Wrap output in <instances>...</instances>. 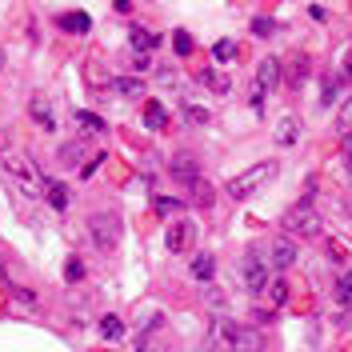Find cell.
Listing matches in <instances>:
<instances>
[{
  "label": "cell",
  "instance_id": "6da1fadb",
  "mask_svg": "<svg viewBox=\"0 0 352 352\" xmlns=\"http://www.w3.org/2000/svg\"><path fill=\"white\" fill-rule=\"evenodd\" d=\"M276 176H280V164H276V160H261V164H252V168H244L241 176L228 180V197L232 200H252L261 188H268Z\"/></svg>",
  "mask_w": 352,
  "mask_h": 352
},
{
  "label": "cell",
  "instance_id": "7a4b0ae2",
  "mask_svg": "<svg viewBox=\"0 0 352 352\" xmlns=\"http://www.w3.org/2000/svg\"><path fill=\"white\" fill-rule=\"evenodd\" d=\"M0 164H4V173L12 176V184L21 188L24 197H44V180L24 153H12V148H8V153L0 156Z\"/></svg>",
  "mask_w": 352,
  "mask_h": 352
},
{
  "label": "cell",
  "instance_id": "3957f363",
  "mask_svg": "<svg viewBox=\"0 0 352 352\" xmlns=\"http://www.w3.org/2000/svg\"><path fill=\"white\" fill-rule=\"evenodd\" d=\"M268 280H272V264H268V256H264V248H244V256H241V285L248 288V292H256V296H261L264 288H268Z\"/></svg>",
  "mask_w": 352,
  "mask_h": 352
},
{
  "label": "cell",
  "instance_id": "277c9868",
  "mask_svg": "<svg viewBox=\"0 0 352 352\" xmlns=\"http://www.w3.org/2000/svg\"><path fill=\"white\" fill-rule=\"evenodd\" d=\"M280 224H285L288 236H300V241H305V236H320V228H324V224H320V212H316L308 200L285 208V220H280Z\"/></svg>",
  "mask_w": 352,
  "mask_h": 352
},
{
  "label": "cell",
  "instance_id": "5b68a950",
  "mask_svg": "<svg viewBox=\"0 0 352 352\" xmlns=\"http://www.w3.org/2000/svg\"><path fill=\"white\" fill-rule=\"evenodd\" d=\"M85 228H88V241L96 244L100 252H112L116 241H120V220L112 217V212H92L85 220Z\"/></svg>",
  "mask_w": 352,
  "mask_h": 352
},
{
  "label": "cell",
  "instance_id": "8992f818",
  "mask_svg": "<svg viewBox=\"0 0 352 352\" xmlns=\"http://www.w3.org/2000/svg\"><path fill=\"white\" fill-rule=\"evenodd\" d=\"M197 241H200V228L188 217H176L173 224H168V232H164V248H168L173 256L192 252V248H197Z\"/></svg>",
  "mask_w": 352,
  "mask_h": 352
},
{
  "label": "cell",
  "instance_id": "52a82bcc",
  "mask_svg": "<svg viewBox=\"0 0 352 352\" xmlns=\"http://www.w3.org/2000/svg\"><path fill=\"white\" fill-rule=\"evenodd\" d=\"M264 256L272 264V272H285V268H292V264L300 261V248H296V241L285 232V236H272V241L264 244Z\"/></svg>",
  "mask_w": 352,
  "mask_h": 352
},
{
  "label": "cell",
  "instance_id": "ba28073f",
  "mask_svg": "<svg viewBox=\"0 0 352 352\" xmlns=\"http://www.w3.org/2000/svg\"><path fill=\"white\" fill-rule=\"evenodd\" d=\"M168 173H173V180H180L184 188H192L200 176H204L200 173V156L197 153H176L173 160H168Z\"/></svg>",
  "mask_w": 352,
  "mask_h": 352
},
{
  "label": "cell",
  "instance_id": "9c48e42d",
  "mask_svg": "<svg viewBox=\"0 0 352 352\" xmlns=\"http://www.w3.org/2000/svg\"><path fill=\"white\" fill-rule=\"evenodd\" d=\"M308 72H312V60L300 52V56H292V65H288V72L280 76V80H285L292 92H300V88H305V80H308Z\"/></svg>",
  "mask_w": 352,
  "mask_h": 352
},
{
  "label": "cell",
  "instance_id": "30bf717a",
  "mask_svg": "<svg viewBox=\"0 0 352 352\" xmlns=\"http://www.w3.org/2000/svg\"><path fill=\"white\" fill-rule=\"evenodd\" d=\"M332 300L344 308V312H352V268H340V272H336V280H332Z\"/></svg>",
  "mask_w": 352,
  "mask_h": 352
},
{
  "label": "cell",
  "instance_id": "8fae6325",
  "mask_svg": "<svg viewBox=\"0 0 352 352\" xmlns=\"http://www.w3.org/2000/svg\"><path fill=\"white\" fill-rule=\"evenodd\" d=\"M188 276L200 280V285H208V280L217 276V256H212V252H197V256H192V268H188Z\"/></svg>",
  "mask_w": 352,
  "mask_h": 352
},
{
  "label": "cell",
  "instance_id": "7c38bea8",
  "mask_svg": "<svg viewBox=\"0 0 352 352\" xmlns=\"http://www.w3.org/2000/svg\"><path fill=\"white\" fill-rule=\"evenodd\" d=\"M28 116H32V120H36V124H41V129H56V116H52V104H48V100H44L41 92H36V96H32V100H28Z\"/></svg>",
  "mask_w": 352,
  "mask_h": 352
},
{
  "label": "cell",
  "instance_id": "4fadbf2b",
  "mask_svg": "<svg viewBox=\"0 0 352 352\" xmlns=\"http://www.w3.org/2000/svg\"><path fill=\"white\" fill-rule=\"evenodd\" d=\"M280 76H285V68H280V60H272V56H264L261 68H256V85L268 92V88H276L280 85Z\"/></svg>",
  "mask_w": 352,
  "mask_h": 352
},
{
  "label": "cell",
  "instance_id": "5bb4252c",
  "mask_svg": "<svg viewBox=\"0 0 352 352\" xmlns=\"http://www.w3.org/2000/svg\"><path fill=\"white\" fill-rule=\"evenodd\" d=\"M296 140H300V120H296V116L288 112V116H280V120H276V144L292 148Z\"/></svg>",
  "mask_w": 352,
  "mask_h": 352
},
{
  "label": "cell",
  "instance_id": "9a60e30c",
  "mask_svg": "<svg viewBox=\"0 0 352 352\" xmlns=\"http://www.w3.org/2000/svg\"><path fill=\"white\" fill-rule=\"evenodd\" d=\"M44 200L52 204V212H68V188L60 184V180H44Z\"/></svg>",
  "mask_w": 352,
  "mask_h": 352
},
{
  "label": "cell",
  "instance_id": "2e32d148",
  "mask_svg": "<svg viewBox=\"0 0 352 352\" xmlns=\"http://www.w3.org/2000/svg\"><path fill=\"white\" fill-rule=\"evenodd\" d=\"M236 336H241V324L236 320H220L217 336H212V349H236Z\"/></svg>",
  "mask_w": 352,
  "mask_h": 352
},
{
  "label": "cell",
  "instance_id": "e0dca14e",
  "mask_svg": "<svg viewBox=\"0 0 352 352\" xmlns=\"http://www.w3.org/2000/svg\"><path fill=\"white\" fill-rule=\"evenodd\" d=\"M129 41H132V48H140V52H153L156 44H160V36H156L153 28H144V24H132Z\"/></svg>",
  "mask_w": 352,
  "mask_h": 352
},
{
  "label": "cell",
  "instance_id": "ac0fdd59",
  "mask_svg": "<svg viewBox=\"0 0 352 352\" xmlns=\"http://www.w3.org/2000/svg\"><path fill=\"white\" fill-rule=\"evenodd\" d=\"M112 88H116L120 96H129V100H140L144 88H148V80H144V76H120V80H112Z\"/></svg>",
  "mask_w": 352,
  "mask_h": 352
},
{
  "label": "cell",
  "instance_id": "d6986e66",
  "mask_svg": "<svg viewBox=\"0 0 352 352\" xmlns=\"http://www.w3.org/2000/svg\"><path fill=\"white\" fill-rule=\"evenodd\" d=\"M140 116H144V129H153V132H160L164 124H168V116H164V104H160V100H144Z\"/></svg>",
  "mask_w": 352,
  "mask_h": 352
},
{
  "label": "cell",
  "instance_id": "ffe728a7",
  "mask_svg": "<svg viewBox=\"0 0 352 352\" xmlns=\"http://www.w3.org/2000/svg\"><path fill=\"white\" fill-rule=\"evenodd\" d=\"M56 24H60L65 32H80V36H85L88 28H92V16H88V12H60Z\"/></svg>",
  "mask_w": 352,
  "mask_h": 352
},
{
  "label": "cell",
  "instance_id": "44dd1931",
  "mask_svg": "<svg viewBox=\"0 0 352 352\" xmlns=\"http://www.w3.org/2000/svg\"><path fill=\"white\" fill-rule=\"evenodd\" d=\"M100 336L112 340V344H120L124 340V320L120 316H100Z\"/></svg>",
  "mask_w": 352,
  "mask_h": 352
},
{
  "label": "cell",
  "instance_id": "7402d4cb",
  "mask_svg": "<svg viewBox=\"0 0 352 352\" xmlns=\"http://www.w3.org/2000/svg\"><path fill=\"white\" fill-rule=\"evenodd\" d=\"M264 292H268L272 308H285V305H288V285L280 280V276H276V280H268V288H264Z\"/></svg>",
  "mask_w": 352,
  "mask_h": 352
},
{
  "label": "cell",
  "instance_id": "603a6c76",
  "mask_svg": "<svg viewBox=\"0 0 352 352\" xmlns=\"http://www.w3.org/2000/svg\"><path fill=\"white\" fill-rule=\"evenodd\" d=\"M65 280L68 285H80V280H85V261H80V256H68L65 261Z\"/></svg>",
  "mask_w": 352,
  "mask_h": 352
},
{
  "label": "cell",
  "instance_id": "cb8c5ba5",
  "mask_svg": "<svg viewBox=\"0 0 352 352\" xmlns=\"http://www.w3.org/2000/svg\"><path fill=\"white\" fill-rule=\"evenodd\" d=\"M192 200H197L200 208H212V184H204V176L192 184Z\"/></svg>",
  "mask_w": 352,
  "mask_h": 352
},
{
  "label": "cell",
  "instance_id": "d4e9b609",
  "mask_svg": "<svg viewBox=\"0 0 352 352\" xmlns=\"http://www.w3.org/2000/svg\"><path fill=\"white\" fill-rule=\"evenodd\" d=\"M153 208L160 212V217H176L184 204H180V200H168V197H156V200H153Z\"/></svg>",
  "mask_w": 352,
  "mask_h": 352
},
{
  "label": "cell",
  "instance_id": "484cf974",
  "mask_svg": "<svg viewBox=\"0 0 352 352\" xmlns=\"http://www.w3.org/2000/svg\"><path fill=\"white\" fill-rule=\"evenodd\" d=\"M60 160H65V164H80V160H85V140H76V144L60 148Z\"/></svg>",
  "mask_w": 352,
  "mask_h": 352
},
{
  "label": "cell",
  "instance_id": "4316f807",
  "mask_svg": "<svg viewBox=\"0 0 352 352\" xmlns=\"http://www.w3.org/2000/svg\"><path fill=\"white\" fill-rule=\"evenodd\" d=\"M173 48H176V56H192V36H188V32H176Z\"/></svg>",
  "mask_w": 352,
  "mask_h": 352
},
{
  "label": "cell",
  "instance_id": "83f0119b",
  "mask_svg": "<svg viewBox=\"0 0 352 352\" xmlns=\"http://www.w3.org/2000/svg\"><path fill=\"white\" fill-rule=\"evenodd\" d=\"M212 56H217V60H232V56H236V44L232 41H217L212 44Z\"/></svg>",
  "mask_w": 352,
  "mask_h": 352
},
{
  "label": "cell",
  "instance_id": "f1b7e54d",
  "mask_svg": "<svg viewBox=\"0 0 352 352\" xmlns=\"http://www.w3.org/2000/svg\"><path fill=\"white\" fill-rule=\"evenodd\" d=\"M129 60H132V68H136V72H148V68H153L148 52H140V48H132V52H129Z\"/></svg>",
  "mask_w": 352,
  "mask_h": 352
},
{
  "label": "cell",
  "instance_id": "f546056e",
  "mask_svg": "<svg viewBox=\"0 0 352 352\" xmlns=\"http://www.w3.org/2000/svg\"><path fill=\"white\" fill-rule=\"evenodd\" d=\"M336 132H344V136L352 132V100L340 109V116H336Z\"/></svg>",
  "mask_w": 352,
  "mask_h": 352
},
{
  "label": "cell",
  "instance_id": "4dcf8cb0",
  "mask_svg": "<svg viewBox=\"0 0 352 352\" xmlns=\"http://www.w3.org/2000/svg\"><path fill=\"white\" fill-rule=\"evenodd\" d=\"M188 124H208V109H200V104H188Z\"/></svg>",
  "mask_w": 352,
  "mask_h": 352
},
{
  "label": "cell",
  "instance_id": "1f68e13d",
  "mask_svg": "<svg viewBox=\"0 0 352 352\" xmlns=\"http://www.w3.org/2000/svg\"><path fill=\"white\" fill-rule=\"evenodd\" d=\"M76 124H88L92 132L104 129V120H100V116H92V112H76Z\"/></svg>",
  "mask_w": 352,
  "mask_h": 352
},
{
  "label": "cell",
  "instance_id": "d6a6232c",
  "mask_svg": "<svg viewBox=\"0 0 352 352\" xmlns=\"http://www.w3.org/2000/svg\"><path fill=\"white\" fill-rule=\"evenodd\" d=\"M12 300H21L24 308H36V296H32L28 288H16V285H12Z\"/></svg>",
  "mask_w": 352,
  "mask_h": 352
},
{
  "label": "cell",
  "instance_id": "836d02e7",
  "mask_svg": "<svg viewBox=\"0 0 352 352\" xmlns=\"http://www.w3.org/2000/svg\"><path fill=\"white\" fill-rule=\"evenodd\" d=\"M252 32H256V36H268V32H272V21L256 16V21H252Z\"/></svg>",
  "mask_w": 352,
  "mask_h": 352
},
{
  "label": "cell",
  "instance_id": "e575fe53",
  "mask_svg": "<svg viewBox=\"0 0 352 352\" xmlns=\"http://www.w3.org/2000/svg\"><path fill=\"white\" fill-rule=\"evenodd\" d=\"M340 76H344V80H352V48L344 52V60H340Z\"/></svg>",
  "mask_w": 352,
  "mask_h": 352
},
{
  "label": "cell",
  "instance_id": "d590c367",
  "mask_svg": "<svg viewBox=\"0 0 352 352\" xmlns=\"http://www.w3.org/2000/svg\"><path fill=\"white\" fill-rule=\"evenodd\" d=\"M340 156H344V168H349V176H352V132H349V144H344V153Z\"/></svg>",
  "mask_w": 352,
  "mask_h": 352
},
{
  "label": "cell",
  "instance_id": "8d00e7d4",
  "mask_svg": "<svg viewBox=\"0 0 352 352\" xmlns=\"http://www.w3.org/2000/svg\"><path fill=\"white\" fill-rule=\"evenodd\" d=\"M0 72H4V52H0Z\"/></svg>",
  "mask_w": 352,
  "mask_h": 352
},
{
  "label": "cell",
  "instance_id": "74e56055",
  "mask_svg": "<svg viewBox=\"0 0 352 352\" xmlns=\"http://www.w3.org/2000/svg\"><path fill=\"white\" fill-rule=\"evenodd\" d=\"M0 276H4V268H0Z\"/></svg>",
  "mask_w": 352,
  "mask_h": 352
}]
</instances>
